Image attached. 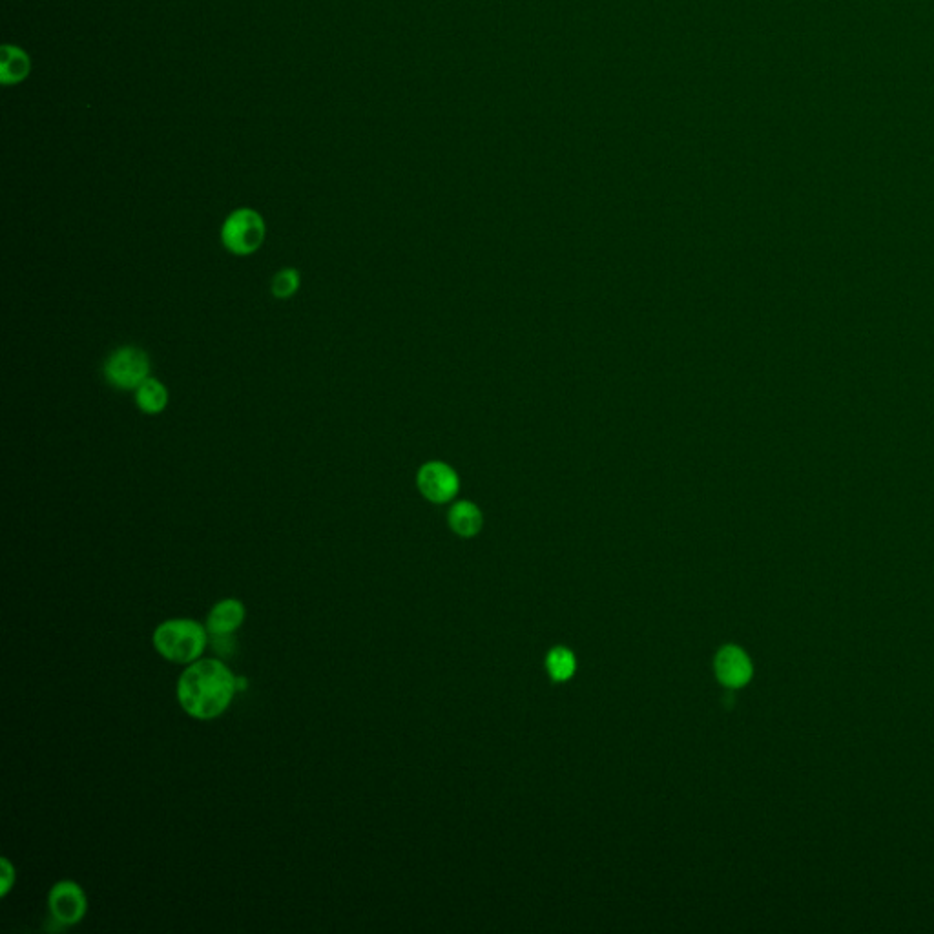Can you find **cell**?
<instances>
[{
  "instance_id": "cell-1",
  "label": "cell",
  "mask_w": 934,
  "mask_h": 934,
  "mask_svg": "<svg viewBox=\"0 0 934 934\" xmlns=\"http://www.w3.org/2000/svg\"><path fill=\"white\" fill-rule=\"evenodd\" d=\"M238 694V675L219 659L201 657L177 679L176 696L183 712L198 721H212L229 710Z\"/></svg>"
},
{
  "instance_id": "cell-2",
  "label": "cell",
  "mask_w": 934,
  "mask_h": 934,
  "mask_svg": "<svg viewBox=\"0 0 934 934\" xmlns=\"http://www.w3.org/2000/svg\"><path fill=\"white\" fill-rule=\"evenodd\" d=\"M207 626L194 619H168L159 624L152 643L157 654L174 665H192L203 657L208 646Z\"/></svg>"
},
{
  "instance_id": "cell-3",
  "label": "cell",
  "mask_w": 934,
  "mask_h": 934,
  "mask_svg": "<svg viewBox=\"0 0 934 934\" xmlns=\"http://www.w3.org/2000/svg\"><path fill=\"white\" fill-rule=\"evenodd\" d=\"M265 219L254 208H238L230 212L221 227V243L234 256H250L260 250L265 241Z\"/></svg>"
},
{
  "instance_id": "cell-4",
  "label": "cell",
  "mask_w": 934,
  "mask_h": 934,
  "mask_svg": "<svg viewBox=\"0 0 934 934\" xmlns=\"http://www.w3.org/2000/svg\"><path fill=\"white\" fill-rule=\"evenodd\" d=\"M103 374L117 391H135L150 376V358L139 347H119L106 358Z\"/></svg>"
},
{
  "instance_id": "cell-5",
  "label": "cell",
  "mask_w": 934,
  "mask_h": 934,
  "mask_svg": "<svg viewBox=\"0 0 934 934\" xmlns=\"http://www.w3.org/2000/svg\"><path fill=\"white\" fill-rule=\"evenodd\" d=\"M48 909L53 922L63 927L81 924L88 913V898L83 887L73 880L53 883L48 893Z\"/></svg>"
},
{
  "instance_id": "cell-6",
  "label": "cell",
  "mask_w": 934,
  "mask_h": 934,
  "mask_svg": "<svg viewBox=\"0 0 934 934\" xmlns=\"http://www.w3.org/2000/svg\"><path fill=\"white\" fill-rule=\"evenodd\" d=\"M717 681L727 688H743L754 677V665L747 652L736 644L723 646L716 655Z\"/></svg>"
},
{
  "instance_id": "cell-7",
  "label": "cell",
  "mask_w": 934,
  "mask_h": 934,
  "mask_svg": "<svg viewBox=\"0 0 934 934\" xmlns=\"http://www.w3.org/2000/svg\"><path fill=\"white\" fill-rule=\"evenodd\" d=\"M420 493L435 504H444L453 499L458 491L457 473L442 462H429L416 475Z\"/></svg>"
},
{
  "instance_id": "cell-8",
  "label": "cell",
  "mask_w": 934,
  "mask_h": 934,
  "mask_svg": "<svg viewBox=\"0 0 934 934\" xmlns=\"http://www.w3.org/2000/svg\"><path fill=\"white\" fill-rule=\"evenodd\" d=\"M245 619H247L245 604L234 597H227L210 608L205 626L212 637L225 639L236 634L241 624L245 623Z\"/></svg>"
},
{
  "instance_id": "cell-9",
  "label": "cell",
  "mask_w": 934,
  "mask_h": 934,
  "mask_svg": "<svg viewBox=\"0 0 934 934\" xmlns=\"http://www.w3.org/2000/svg\"><path fill=\"white\" fill-rule=\"evenodd\" d=\"M32 72V59L15 44H4L0 50V81L6 86L21 84Z\"/></svg>"
},
{
  "instance_id": "cell-10",
  "label": "cell",
  "mask_w": 934,
  "mask_h": 934,
  "mask_svg": "<svg viewBox=\"0 0 934 934\" xmlns=\"http://www.w3.org/2000/svg\"><path fill=\"white\" fill-rule=\"evenodd\" d=\"M135 404L145 415H159L167 409L168 389L156 378H146L134 391Z\"/></svg>"
},
{
  "instance_id": "cell-11",
  "label": "cell",
  "mask_w": 934,
  "mask_h": 934,
  "mask_svg": "<svg viewBox=\"0 0 934 934\" xmlns=\"http://www.w3.org/2000/svg\"><path fill=\"white\" fill-rule=\"evenodd\" d=\"M449 526L460 537H475L482 528V513L471 502H458L449 511Z\"/></svg>"
},
{
  "instance_id": "cell-12",
  "label": "cell",
  "mask_w": 934,
  "mask_h": 934,
  "mask_svg": "<svg viewBox=\"0 0 934 934\" xmlns=\"http://www.w3.org/2000/svg\"><path fill=\"white\" fill-rule=\"evenodd\" d=\"M546 668H548V674L551 675L553 681L562 683V681H568L573 677L575 668H577V661H575V655L571 650L564 648V646H557L548 654Z\"/></svg>"
},
{
  "instance_id": "cell-13",
  "label": "cell",
  "mask_w": 934,
  "mask_h": 934,
  "mask_svg": "<svg viewBox=\"0 0 934 934\" xmlns=\"http://www.w3.org/2000/svg\"><path fill=\"white\" fill-rule=\"evenodd\" d=\"M300 272L296 269H281L270 283V292L276 300H291L300 291Z\"/></svg>"
},
{
  "instance_id": "cell-14",
  "label": "cell",
  "mask_w": 934,
  "mask_h": 934,
  "mask_svg": "<svg viewBox=\"0 0 934 934\" xmlns=\"http://www.w3.org/2000/svg\"><path fill=\"white\" fill-rule=\"evenodd\" d=\"M17 882V871H15V865L8 860V858H2L0 860V896L6 898L10 894L11 887Z\"/></svg>"
}]
</instances>
